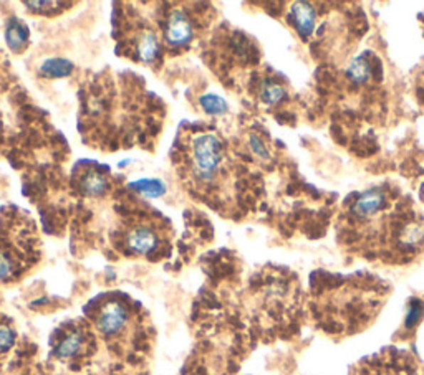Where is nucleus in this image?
I'll use <instances>...</instances> for the list:
<instances>
[{"instance_id":"nucleus-1","label":"nucleus","mask_w":424,"mask_h":375,"mask_svg":"<svg viewBox=\"0 0 424 375\" xmlns=\"http://www.w3.org/2000/svg\"><path fill=\"white\" fill-rule=\"evenodd\" d=\"M194 172L201 180H211L219 169L222 148L219 139L212 134H201L193 144Z\"/></svg>"},{"instance_id":"nucleus-2","label":"nucleus","mask_w":424,"mask_h":375,"mask_svg":"<svg viewBox=\"0 0 424 375\" xmlns=\"http://www.w3.org/2000/svg\"><path fill=\"white\" fill-rule=\"evenodd\" d=\"M193 38V25L188 15L184 13V10L174 9L169 13L168 23H166V40L173 47H181L186 45L189 40Z\"/></svg>"},{"instance_id":"nucleus-3","label":"nucleus","mask_w":424,"mask_h":375,"mask_svg":"<svg viewBox=\"0 0 424 375\" xmlns=\"http://www.w3.org/2000/svg\"><path fill=\"white\" fill-rule=\"evenodd\" d=\"M126 321H128V311H126L123 304L113 301L106 304L102 312H100L98 327L103 334L113 336V334H118L124 327Z\"/></svg>"},{"instance_id":"nucleus-4","label":"nucleus","mask_w":424,"mask_h":375,"mask_svg":"<svg viewBox=\"0 0 424 375\" xmlns=\"http://www.w3.org/2000/svg\"><path fill=\"white\" fill-rule=\"evenodd\" d=\"M386 205V195L381 189H373L370 192H365L360 199L356 200L355 207H353V212L358 219H373L380 212L385 209Z\"/></svg>"},{"instance_id":"nucleus-5","label":"nucleus","mask_w":424,"mask_h":375,"mask_svg":"<svg viewBox=\"0 0 424 375\" xmlns=\"http://www.w3.org/2000/svg\"><path fill=\"white\" fill-rule=\"evenodd\" d=\"M156 241H158L156 233L148 227L134 228V230L128 235L129 250L134 253H139V255H146V253L154 250Z\"/></svg>"},{"instance_id":"nucleus-6","label":"nucleus","mask_w":424,"mask_h":375,"mask_svg":"<svg viewBox=\"0 0 424 375\" xmlns=\"http://www.w3.org/2000/svg\"><path fill=\"white\" fill-rule=\"evenodd\" d=\"M292 20H294L295 28L299 30L302 37H307V35L314 32L315 10L312 9L309 4H304V2L294 4V7H292Z\"/></svg>"},{"instance_id":"nucleus-7","label":"nucleus","mask_w":424,"mask_h":375,"mask_svg":"<svg viewBox=\"0 0 424 375\" xmlns=\"http://www.w3.org/2000/svg\"><path fill=\"white\" fill-rule=\"evenodd\" d=\"M28 38V28L25 27L22 22L18 20H12L9 22L7 30H5V40H7V45L10 50L14 52H20V50L25 48Z\"/></svg>"},{"instance_id":"nucleus-8","label":"nucleus","mask_w":424,"mask_h":375,"mask_svg":"<svg viewBox=\"0 0 424 375\" xmlns=\"http://www.w3.org/2000/svg\"><path fill=\"white\" fill-rule=\"evenodd\" d=\"M158 52H159V43H158V38H156V35L151 32H144L141 35L138 42L139 58L146 63H151L154 62L156 57H158Z\"/></svg>"},{"instance_id":"nucleus-9","label":"nucleus","mask_w":424,"mask_h":375,"mask_svg":"<svg viewBox=\"0 0 424 375\" xmlns=\"http://www.w3.org/2000/svg\"><path fill=\"white\" fill-rule=\"evenodd\" d=\"M40 72L45 76H52V78H60V76H68L73 72V63L63 58H50L42 63Z\"/></svg>"},{"instance_id":"nucleus-10","label":"nucleus","mask_w":424,"mask_h":375,"mask_svg":"<svg viewBox=\"0 0 424 375\" xmlns=\"http://www.w3.org/2000/svg\"><path fill=\"white\" fill-rule=\"evenodd\" d=\"M82 190L88 195H100L106 190L105 177L97 170H90L82 180Z\"/></svg>"},{"instance_id":"nucleus-11","label":"nucleus","mask_w":424,"mask_h":375,"mask_svg":"<svg viewBox=\"0 0 424 375\" xmlns=\"http://www.w3.org/2000/svg\"><path fill=\"white\" fill-rule=\"evenodd\" d=\"M82 344H83V339L78 332L68 334V336L65 337L62 342H60V346L57 349L58 356L60 357H72V356H75V354L80 352V349H82Z\"/></svg>"},{"instance_id":"nucleus-12","label":"nucleus","mask_w":424,"mask_h":375,"mask_svg":"<svg viewBox=\"0 0 424 375\" xmlns=\"http://www.w3.org/2000/svg\"><path fill=\"white\" fill-rule=\"evenodd\" d=\"M133 189H136L141 194L149 195V197H159L166 192V185L161 180H151V179H141L138 182H133L131 184Z\"/></svg>"},{"instance_id":"nucleus-13","label":"nucleus","mask_w":424,"mask_h":375,"mask_svg":"<svg viewBox=\"0 0 424 375\" xmlns=\"http://www.w3.org/2000/svg\"><path fill=\"white\" fill-rule=\"evenodd\" d=\"M201 106L208 114H222L227 111V103L216 94H206L201 98Z\"/></svg>"},{"instance_id":"nucleus-14","label":"nucleus","mask_w":424,"mask_h":375,"mask_svg":"<svg viewBox=\"0 0 424 375\" xmlns=\"http://www.w3.org/2000/svg\"><path fill=\"white\" fill-rule=\"evenodd\" d=\"M285 91L282 88L280 85H275V83H265L264 88H262V99L265 101V103L269 104H275L279 103V101L284 98Z\"/></svg>"},{"instance_id":"nucleus-15","label":"nucleus","mask_w":424,"mask_h":375,"mask_svg":"<svg viewBox=\"0 0 424 375\" xmlns=\"http://www.w3.org/2000/svg\"><path fill=\"white\" fill-rule=\"evenodd\" d=\"M348 75H350L355 81H358V83H361V81H365L368 78V75H370V65H368L366 60L363 58L356 60V62L350 67V70H348Z\"/></svg>"},{"instance_id":"nucleus-16","label":"nucleus","mask_w":424,"mask_h":375,"mask_svg":"<svg viewBox=\"0 0 424 375\" xmlns=\"http://www.w3.org/2000/svg\"><path fill=\"white\" fill-rule=\"evenodd\" d=\"M14 341L15 334L12 332V329L7 326H0V352L9 351L14 346Z\"/></svg>"},{"instance_id":"nucleus-17","label":"nucleus","mask_w":424,"mask_h":375,"mask_svg":"<svg viewBox=\"0 0 424 375\" xmlns=\"http://www.w3.org/2000/svg\"><path fill=\"white\" fill-rule=\"evenodd\" d=\"M250 144H252V149H254V151L257 152V154H260L262 157H265V156H267V151H265L264 146H262V143H260L259 139H257V138H252Z\"/></svg>"}]
</instances>
